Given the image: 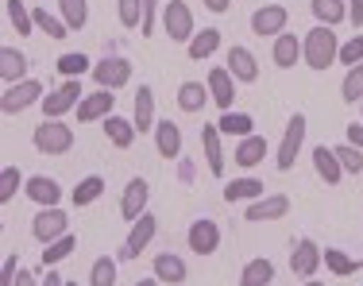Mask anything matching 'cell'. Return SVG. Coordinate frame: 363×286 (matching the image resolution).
<instances>
[{"label": "cell", "instance_id": "1", "mask_svg": "<svg viewBox=\"0 0 363 286\" xmlns=\"http://www.w3.org/2000/svg\"><path fill=\"white\" fill-rule=\"evenodd\" d=\"M340 58V39H336V31L328 28V23H317V28L306 31V39H301V62L309 66V70L325 74L328 66Z\"/></svg>", "mask_w": 363, "mask_h": 286}, {"label": "cell", "instance_id": "2", "mask_svg": "<svg viewBox=\"0 0 363 286\" xmlns=\"http://www.w3.org/2000/svg\"><path fill=\"white\" fill-rule=\"evenodd\" d=\"M31 143H35L39 155H70L74 151V128L62 124V120H43L31 132Z\"/></svg>", "mask_w": 363, "mask_h": 286}, {"label": "cell", "instance_id": "3", "mask_svg": "<svg viewBox=\"0 0 363 286\" xmlns=\"http://www.w3.org/2000/svg\"><path fill=\"white\" fill-rule=\"evenodd\" d=\"M43 82H35V77H23V82H16V85H4V93H0V112L4 116H20L23 109H31V105H43Z\"/></svg>", "mask_w": 363, "mask_h": 286}, {"label": "cell", "instance_id": "4", "mask_svg": "<svg viewBox=\"0 0 363 286\" xmlns=\"http://www.w3.org/2000/svg\"><path fill=\"white\" fill-rule=\"evenodd\" d=\"M306 128H309L306 112H294V116L286 120V132H282L279 155H274V167H279L282 175L294 170V163H298V151H301V143H306Z\"/></svg>", "mask_w": 363, "mask_h": 286}, {"label": "cell", "instance_id": "5", "mask_svg": "<svg viewBox=\"0 0 363 286\" xmlns=\"http://www.w3.org/2000/svg\"><path fill=\"white\" fill-rule=\"evenodd\" d=\"M162 31H167L170 43H189L197 35L194 12H189L186 0H167V4H162Z\"/></svg>", "mask_w": 363, "mask_h": 286}, {"label": "cell", "instance_id": "6", "mask_svg": "<svg viewBox=\"0 0 363 286\" xmlns=\"http://www.w3.org/2000/svg\"><path fill=\"white\" fill-rule=\"evenodd\" d=\"M82 97H85V93H82V77H66L55 93L43 97V116H47V120H62L70 109L82 105Z\"/></svg>", "mask_w": 363, "mask_h": 286}, {"label": "cell", "instance_id": "7", "mask_svg": "<svg viewBox=\"0 0 363 286\" xmlns=\"http://www.w3.org/2000/svg\"><path fill=\"white\" fill-rule=\"evenodd\" d=\"M93 82H97V89H124L128 82H132V62L120 55H108V58H97L93 62Z\"/></svg>", "mask_w": 363, "mask_h": 286}, {"label": "cell", "instance_id": "8", "mask_svg": "<svg viewBox=\"0 0 363 286\" xmlns=\"http://www.w3.org/2000/svg\"><path fill=\"white\" fill-rule=\"evenodd\" d=\"M286 23H290V12H286V4H279V0L252 12V31L259 39H279L282 31H286Z\"/></svg>", "mask_w": 363, "mask_h": 286}, {"label": "cell", "instance_id": "9", "mask_svg": "<svg viewBox=\"0 0 363 286\" xmlns=\"http://www.w3.org/2000/svg\"><path fill=\"white\" fill-rule=\"evenodd\" d=\"M70 232V216H66L58 205H47V209H39L31 216V236L39 240V244H50V240L66 236Z\"/></svg>", "mask_w": 363, "mask_h": 286}, {"label": "cell", "instance_id": "10", "mask_svg": "<svg viewBox=\"0 0 363 286\" xmlns=\"http://www.w3.org/2000/svg\"><path fill=\"white\" fill-rule=\"evenodd\" d=\"M186 244L194 255H213V251L220 248V224L213 221V216H197L186 229Z\"/></svg>", "mask_w": 363, "mask_h": 286}, {"label": "cell", "instance_id": "11", "mask_svg": "<svg viewBox=\"0 0 363 286\" xmlns=\"http://www.w3.org/2000/svg\"><path fill=\"white\" fill-rule=\"evenodd\" d=\"M155 232H159V216L155 213H143L140 221H132V232H128L124 248H120V259H140L143 248H151Z\"/></svg>", "mask_w": 363, "mask_h": 286}, {"label": "cell", "instance_id": "12", "mask_svg": "<svg viewBox=\"0 0 363 286\" xmlns=\"http://www.w3.org/2000/svg\"><path fill=\"white\" fill-rule=\"evenodd\" d=\"M321 263H325V248H317L309 236L306 240H294V248H290V271L298 275V279H313Z\"/></svg>", "mask_w": 363, "mask_h": 286}, {"label": "cell", "instance_id": "13", "mask_svg": "<svg viewBox=\"0 0 363 286\" xmlns=\"http://www.w3.org/2000/svg\"><path fill=\"white\" fill-rule=\"evenodd\" d=\"M147 202H151V182L143 175H135L124 186V197H120V216H124V221H140L147 213Z\"/></svg>", "mask_w": 363, "mask_h": 286}, {"label": "cell", "instance_id": "14", "mask_svg": "<svg viewBox=\"0 0 363 286\" xmlns=\"http://www.w3.org/2000/svg\"><path fill=\"white\" fill-rule=\"evenodd\" d=\"M224 66H228V74L236 77L240 85L259 82V58H255L247 47H240V43H232V47H228V55H224Z\"/></svg>", "mask_w": 363, "mask_h": 286}, {"label": "cell", "instance_id": "15", "mask_svg": "<svg viewBox=\"0 0 363 286\" xmlns=\"http://www.w3.org/2000/svg\"><path fill=\"white\" fill-rule=\"evenodd\" d=\"M112 105H116V89H97V93H85L74 112L82 124H97V120L112 116Z\"/></svg>", "mask_w": 363, "mask_h": 286}, {"label": "cell", "instance_id": "16", "mask_svg": "<svg viewBox=\"0 0 363 286\" xmlns=\"http://www.w3.org/2000/svg\"><path fill=\"white\" fill-rule=\"evenodd\" d=\"M282 216H290V197L286 194H263L259 202H247V213L244 221H282Z\"/></svg>", "mask_w": 363, "mask_h": 286}, {"label": "cell", "instance_id": "17", "mask_svg": "<svg viewBox=\"0 0 363 286\" xmlns=\"http://www.w3.org/2000/svg\"><path fill=\"white\" fill-rule=\"evenodd\" d=\"M151 271H155V279L167 282V286H182V282L189 279L186 259L174 255V251H159V255H155V263H151Z\"/></svg>", "mask_w": 363, "mask_h": 286}, {"label": "cell", "instance_id": "18", "mask_svg": "<svg viewBox=\"0 0 363 286\" xmlns=\"http://www.w3.org/2000/svg\"><path fill=\"white\" fill-rule=\"evenodd\" d=\"M23 194H28L39 209L62 202V186H58V178H50V175H31L28 182H23Z\"/></svg>", "mask_w": 363, "mask_h": 286}, {"label": "cell", "instance_id": "19", "mask_svg": "<svg viewBox=\"0 0 363 286\" xmlns=\"http://www.w3.org/2000/svg\"><path fill=\"white\" fill-rule=\"evenodd\" d=\"M236 77L228 74V66H213L209 70V93H213V105H217L220 112L232 109V101H236Z\"/></svg>", "mask_w": 363, "mask_h": 286}, {"label": "cell", "instance_id": "20", "mask_svg": "<svg viewBox=\"0 0 363 286\" xmlns=\"http://www.w3.org/2000/svg\"><path fill=\"white\" fill-rule=\"evenodd\" d=\"M313 170L325 186H340V178H344V167H340V159H336V151L328 143L313 147Z\"/></svg>", "mask_w": 363, "mask_h": 286}, {"label": "cell", "instance_id": "21", "mask_svg": "<svg viewBox=\"0 0 363 286\" xmlns=\"http://www.w3.org/2000/svg\"><path fill=\"white\" fill-rule=\"evenodd\" d=\"M28 66H31V58L23 55V50H16V47H0V82H4V85L23 82V77H28Z\"/></svg>", "mask_w": 363, "mask_h": 286}, {"label": "cell", "instance_id": "22", "mask_svg": "<svg viewBox=\"0 0 363 286\" xmlns=\"http://www.w3.org/2000/svg\"><path fill=\"white\" fill-rule=\"evenodd\" d=\"M101 128H105V140L112 147H120V151H128V147L135 143V132H140V128H135V120H124V116H116V112L101 120Z\"/></svg>", "mask_w": 363, "mask_h": 286}, {"label": "cell", "instance_id": "23", "mask_svg": "<svg viewBox=\"0 0 363 286\" xmlns=\"http://www.w3.org/2000/svg\"><path fill=\"white\" fill-rule=\"evenodd\" d=\"M174 101H178V109H182V112H201V109L213 101L209 82H182V85H178V93H174Z\"/></svg>", "mask_w": 363, "mask_h": 286}, {"label": "cell", "instance_id": "24", "mask_svg": "<svg viewBox=\"0 0 363 286\" xmlns=\"http://www.w3.org/2000/svg\"><path fill=\"white\" fill-rule=\"evenodd\" d=\"M298 58H301V39L294 35V31H282V35L274 39V47H271V62L279 66V70H294Z\"/></svg>", "mask_w": 363, "mask_h": 286}, {"label": "cell", "instance_id": "25", "mask_svg": "<svg viewBox=\"0 0 363 286\" xmlns=\"http://www.w3.org/2000/svg\"><path fill=\"white\" fill-rule=\"evenodd\" d=\"M201 147H205V163H209V175L224 178V147H220V128L205 124L201 128Z\"/></svg>", "mask_w": 363, "mask_h": 286}, {"label": "cell", "instance_id": "26", "mask_svg": "<svg viewBox=\"0 0 363 286\" xmlns=\"http://www.w3.org/2000/svg\"><path fill=\"white\" fill-rule=\"evenodd\" d=\"M132 120H135V128H140V132H155L159 116H155V89H151V85H140V89H135Z\"/></svg>", "mask_w": 363, "mask_h": 286}, {"label": "cell", "instance_id": "27", "mask_svg": "<svg viewBox=\"0 0 363 286\" xmlns=\"http://www.w3.org/2000/svg\"><path fill=\"white\" fill-rule=\"evenodd\" d=\"M217 50H220V28H205L186 43V55L194 58V62H209Z\"/></svg>", "mask_w": 363, "mask_h": 286}, {"label": "cell", "instance_id": "28", "mask_svg": "<svg viewBox=\"0 0 363 286\" xmlns=\"http://www.w3.org/2000/svg\"><path fill=\"white\" fill-rule=\"evenodd\" d=\"M155 147H159L162 159H178L182 155V128L174 120H159L155 124Z\"/></svg>", "mask_w": 363, "mask_h": 286}, {"label": "cell", "instance_id": "29", "mask_svg": "<svg viewBox=\"0 0 363 286\" xmlns=\"http://www.w3.org/2000/svg\"><path fill=\"white\" fill-rule=\"evenodd\" d=\"M267 194V186L259 178H232L228 186H224V202H259V197Z\"/></svg>", "mask_w": 363, "mask_h": 286}, {"label": "cell", "instance_id": "30", "mask_svg": "<svg viewBox=\"0 0 363 286\" xmlns=\"http://www.w3.org/2000/svg\"><path fill=\"white\" fill-rule=\"evenodd\" d=\"M217 128H220V136H236V140H244V136H255V116L252 112H220V120H217Z\"/></svg>", "mask_w": 363, "mask_h": 286}, {"label": "cell", "instance_id": "31", "mask_svg": "<svg viewBox=\"0 0 363 286\" xmlns=\"http://www.w3.org/2000/svg\"><path fill=\"white\" fill-rule=\"evenodd\" d=\"M236 282H240V286H271V282H274V263H271V259H263V255H259V259H247Z\"/></svg>", "mask_w": 363, "mask_h": 286}, {"label": "cell", "instance_id": "32", "mask_svg": "<svg viewBox=\"0 0 363 286\" xmlns=\"http://www.w3.org/2000/svg\"><path fill=\"white\" fill-rule=\"evenodd\" d=\"M267 159V140L263 136H244L236 143V167H259Z\"/></svg>", "mask_w": 363, "mask_h": 286}, {"label": "cell", "instance_id": "33", "mask_svg": "<svg viewBox=\"0 0 363 286\" xmlns=\"http://www.w3.org/2000/svg\"><path fill=\"white\" fill-rule=\"evenodd\" d=\"M4 12H8V23H12V31H20V35H35V12H28V4L23 0H4Z\"/></svg>", "mask_w": 363, "mask_h": 286}, {"label": "cell", "instance_id": "34", "mask_svg": "<svg viewBox=\"0 0 363 286\" xmlns=\"http://www.w3.org/2000/svg\"><path fill=\"white\" fill-rule=\"evenodd\" d=\"M74 248H77V236H74V232H66V236H58V240H50V244H43V267H58L62 259L74 255Z\"/></svg>", "mask_w": 363, "mask_h": 286}, {"label": "cell", "instance_id": "35", "mask_svg": "<svg viewBox=\"0 0 363 286\" xmlns=\"http://www.w3.org/2000/svg\"><path fill=\"white\" fill-rule=\"evenodd\" d=\"M309 8H313L317 23H328V28L348 20V0H313Z\"/></svg>", "mask_w": 363, "mask_h": 286}, {"label": "cell", "instance_id": "36", "mask_svg": "<svg viewBox=\"0 0 363 286\" xmlns=\"http://www.w3.org/2000/svg\"><path fill=\"white\" fill-rule=\"evenodd\" d=\"M101 194H105V178H101V175H89V178H82V182L74 186L70 202L77 205V209H82V205H93Z\"/></svg>", "mask_w": 363, "mask_h": 286}, {"label": "cell", "instance_id": "37", "mask_svg": "<svg viewBox=\"0 0 363 286\" xmlns=\"http://www.w3.org/2000/svg\"><path fill=\"white\" fill-rule=\"evenodd\" d=\"M58 16L70 23V31H85V23H89V4H85V0H58Z\"/></svg>", "mask_w": 363, "mask_h": 286}, {"label": "cell", "instance_id": "38", "mask_svg": "<svg viewBox=\"0 0 363 286\" xmlns=\"http://www.w3.org/2000/svg\"><path fill=\"white\" fill-rule=\"evenodd\" d=\"M35 28L43 31V35H50V39L70 35V23H66L62 16H50V8H35Z\"/></svg>", "mask_w": 363, "mask_h": 286}, {"label": "cell", "instance_id": "39", "mask_svg": "<svg viewBox=\"0 0 363 286\" xmlns=\"http://www.w3.org/2000/svg\"><path fill=\"white\" fill-rule=\"evenodd\" d=\"M325 267L336 275V279H348V275H356V271H359V259L344 255L340 248H325Z\"/></svg>", "mask_w": 363, "mask_h": 286}, {"label": "cell", "instance_id": "40", "mask_svg": "<svg viewBox=\"0 0 363 286\" xmlns=\"http://www.w3.org/2000/svg\"><path fill=\"white\" fill-rule=\"evenodd\" d=\"M55 66H58V74H62V77H82L85 70H93V58L82 55V50H66Z\"/></svg>", "mask_w": 363, "mask_h": 286}, {"label": "cell", "instance_id": "41", "mask_svg": "<svg viewBox=\"0 0 363 286\" xmlns=\"http://www.w3.org/2000/svg\"><path fill=\"white\" fill-rule=\"evenodd\" d=\"M89 286H116V259L97 255L89 267Z\"/></svg>", "mask_w": 363, "mask_h": 286}, {"label": "cell", "instance_id": "42", "mask_svg": "<svg viewBox=\"0 0 363 286\" xmlns=\"http://www.w3.org/2000/svg\"><path fill=\"white\" fill-rule=\"evenodd\" d=\"M340 97L348 101V105H359L363 101V62L348 66V74H344V82H340Z\"/></svg>", "mask_w": 363, "mask_h": 286}, {"label": "cell", "instance_id": "43", "mask_svg": "<svg viewBox=\"0 0 363 286\" xmlns=\"http://www.w3.org/2000/svg\"><path fill=\"white\" fill-rule=\"evenodd\" d=\"M333 151H336V159H340L344 175H363V151L359 147H352L348 140H344L340 147H333Z\"/></svg>", "mask_w": 363, "mask_h": 286}, {"label": "cell", "instance_id": "44", "mask_svg": "<svg viewBox=\"0 0 363 286\" xmlns=\"http://www.w3.org/2000/svg\"><path fill=\"white\" fill-rule=\"evenodd\" d=\"M23 182H28V178L20 175V167H4V170H0V205H8V202H12V197H16V189H20Z\"/></svg>", "mask_w": 363, "mask_h": 286}, {"label": "cell", "instance_id": "45", "mask_svg": "<svg viewBox=\"0 0 363 286\" xmlns=\"http://www.w3.org/2000/svg\"><path fill=\"white\" fill-rule=\"evenodd\" d=\"M116 12L124 28H140L143 23V0H116Z\"/></svg>", "mask_w": 363, "mask_h": 286}, {"label": "cell", "instance_id": "46", "mask_svg": "<svg viewBox=\"0 0 363 286\" xmlns=\"http://www.w3.org/2000/svg\"><path fill=\"white\" fill-rule=\"evenodd\" d=\"M336 62H344V66H359L363 62V35L359 31L348 43H340V58H336Z\"/></svg>", "mask_w": 363, "mask_h": 286}, {"label": "cell", "instance_id": "47", "mask_svg": "<svg viewBox=\"0 0 363 286\" xmlns=\"http://www.w3.org/2000/svg\"><path fill=\"white\" fill-rule=\"evenodd\" d=\"M155 16H159V0H143V39L155 35Z\"/></svg>", "mask_w": 363, "mask_h": 286}, {"label": "cell", "instance_id": "48", "mask_svg": "<svg viewBox=\"0 0 363 286\" xmlns=\"http://www.w3.org/2000/svg\"><path fill=\"white\" fill-rule=\"evenodd\" d=\"M16 275H20V259L4 255V267H0V286H16Z\"/></svg>", "mask_w": 363, "mask_h": 286}, {"label": "cell", "instance_id": "49", "mask_svg": "<svg viewBox=\"0 0 363 286\" xmlns=\"http://www.w3.org/2000/svg\"><path fill=\"white\" fill-rule=\"evenodd\" d=\"M348 23L363 31V0H348Z\"/></svg>", "mask_w": 363, "mask_h": 286}, {"label": "cell", "instance_id": "50", "mask_svg": "<svg viewBox=\"0 0 363 286\" xmlns=\"http://www.w3.org/2000/svg\"><path fill=\"white\" fill-rule=\"evenodd\" d=\"M348 143L363 151V124H359V120H356V124H348Z\"/></svg>", "mask_w": 363, "mask_h": 286}, {"label": "cell", "instance_id": "51", "mask_svg": "<svg viewBox=\"0 0 363 286\" xmlns=\"http://www.w3.org/2000/svg\"><path fill=\"white\" fill-rule=\"evenodd\" d=\"M16 286H43V279H35L31 271H23V267H20V275H16Z\"/></svg>", "mask_w": 363, "mask_h": 286}, {"label": "cell", "instance_id": "52", "mask_svg": "<svg viewBox=\"0 0 363 286\" xmlns=\"http://www.w3.org/2000/svg\"><path fill=\"white\" fill-rule=\"evenodd\" d=\"M205 8H209V12H217V16H224L232 8V0H205Z\"/></svg>", "mask_w": 363, "mask_h": 286}, {"label": "cell", "instance_id": "53", "mask_svg": "<svg viewBox=\"0 0 363 286\" xmlns=\"http://www.w3.org/2000/svg\"><path fill=\"white\" fill-rule=\"evenodd\" d=\"M43 286H66V279H62V275L55 271V267H50V275H47V279H43Z\"/></svg>", "mask_w": 363, "mask_h": 286}, {"label": "cell", "instance_id": "54", "mask_svg": "<svg viewBox=\"0 0 363 286\" xmlns=\"http://www.w3.org/2000/svg\"><path fill=\"white\" fill-rule=\"evenodd\" d=\"M135 286H159V279H140Z\"/></svg>", "mask_w": 363, "mask_h": 286}, {"label": "cell", "instance_id": "55", "mask_svg": "<svg viewBox=\"0 0 363 286\" xmlns=\"http://www.w3.org/2000/svg\"><path fill=\"white\" fill-rule=\"evenodd\" d=\"M301 286H325L321 279H306V282H301Z\"/></svg>", "mask_w": 363, "mask_h": 286}, {"label": "cell", "instance_id": "56", "mask_svg": "<svg viewBox=\"0 0 363 286\" xmlns=\"http://www.w3.org/2000/svg\"><path fill=\"white\" fill-rule=\"evenodd\" d=\"M66 286H77V282H66Z\"/></svg>", "mask_w": 363, "mask_h": 286}, {"label": "cell", "instance_id": "57", "mask_svg": "<svg viewBox=\"0 0 363 286\" xmlns=\"http://www.w3.org/2000/svg\"><path fill=\"white\" fill-rule=\"evenodd\" d=\"M359 112H363V101H359Z\"/></svg>", "mask_w": 363, "mask_h": 286}]
</instances>
